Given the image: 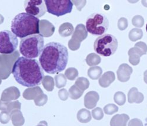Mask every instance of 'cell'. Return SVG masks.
<instances>
[{"label":"cell","instance_id":"cell-1","mask_svg":"<svg viewBox=\"0 0 147 126\" xmlns=\"http://www.w3.org/2000/svg\"><path fill=\"white\" fill-rule=\"evenodd\" d=\"M12 73L21 85L31 87L42 83L44 73L40 63L35 59L24 56L18 58L13 65Z\"/></svg>","mask_w":147,"mask_h":126},{"label":"cell","instance_id":"cell-32","mask_svg":"<svg viewBox=\"0 0 147 126\" xmlns=\"http://www.w3.org/2000/svg\"><path fill=\"white\" fill-rule=\"evenodd\" d=\"M59 98L63 100H66L67 99H68V93L67 92V91L64 89H61L59 91Z\"/></svg>","mask_w":147,"mask_h":126},{"label":"cell","instance_id":"cell-27","mask_svg":"<svg viewBox=\"0 0 147 126\" xmlns=\"http://www.w3.org/2000/svg\"><path fill=\"white\" fill-rule=\"evenodd\" d=\"M104 111L106 115H111L118 112V107L114 104H108L104 107Z\"/></svg>","mask_w":147,"mask_h":126},{"label":"cell","instance_id":"cell-5","mask_svg":"<svg viewBox=\"0 0 147 126\" xmlns=\"http://www.w3.org/2000/svg\"><path fill=\"white\" fill-rule=\"evenodd\" d=\"M118 42L113 35L105 34L98 37L94 42V48L96 53L105 57L114 55L118 48Z\"/></svg>","mask_w":147,"mask_h":126},{"label":"cell","instance_id":"cell-14","mask_svg":"<svg viewBox=\"0 0 147 126\" xmlns=\"http://www.w3.org/2000/svg\"><path fill=\"white\" fill-rule=\"evenodd\" d=\"M144 99V94L138 92L136 87H132L128 93V101L129 103H141Z\"/></svg>","mask_w":147,"mask_h":126},{"label":"cell","instance_id":"cell-13","mask_svg":"<svg viewBox=\"0 0 147 126\" xmlns=\"http://www.w3.org/2000/svg\"><path fill=\"white\" fill-rule=\"evenodd\" d=\"M99 99L100 96L97 92L94 91L89 92L84 97V105L87 109H92L96 106Z\"/></svg>","mask_w":147,"mask_h":126},{"label":"cell","instance_id":"cell-34","mask_svg":"<svg viewBox=\"0 0 147 126\" xmlns=\"http://www.w3.org/2000/svg\"><path fill=\"white\" fill-rule=\"evenodd\" d=\"M142 4L144 6L147 7V1H142Z\"/></svg>","mask_w":147,"mask_h":126},{"label":"cell","instance_id":"cell-3","mask_svg":"<svg viewBox=\"0 0 147 126\" xmlns=\"http://www.w3.org/2000/svg\"><path fill=\"white\" fill-rule=\"evenodd\" d=\"M40 19L26 12L18 14L11 22V32L22 39L30 35L40 34Z\"/></svg>","mask_w":147,"mask_h":126},{"label":"cell","instance_id":"cell-7","mask_svg":"<svg viewBox=\"0 0 147 126\" xmlns=\"http://www.w3.org/2000/svg\"><path fill=\"white\" fill-rule=\"evenodd\" d=\"M44 2L47 12L57 17L71 13L73 8L70 0H45Z\"/></svg>","mask_w":147,"mask_h":126},{"label":"cell","instance_id":"cell-15","mask_svg":"<svg viewBox=\"0 0 147 126\" xmlns=\"http://www.w3.org/2000/svg\"><path fill=\"white\" fill-rule=\"evenodd\" d=\"M115 79V76L113 72L108 71L104 73L100 78L98 83L102 87H108Z\"/></svg>","mask_w":147,"mask_h":126},{"label":"cell","instance_id":"cell-35","mask_svg":"<svg viewBox=\"0 0 147 126\" xmlns=\"http://www.w3.org/2000/svg\"><path fill=\"white\" fill-rule=\"evenodd\" d=\"M146 32H147V24L146 25Z\"/></svg>","mask_w":147,"mask_h":126},{"label":"cell","instance_id":"cell-12","mask_svg":"<svg viewBox=\"0 0 147 126\" xmlns=\"http://www.w3.org/2000/svg\"><path fill=\"white\" fill-rule=\"evenodd\" d=\"M133 72L132 68L127 64H121L117 70V74L119 81L126 82L130 79L131 74Z\"/></svg>","mask_w":147,"mask_h":126},{"label":"cell","instance_id":"cell-31","mask_svg":"<svg viewBox=\"0 0 147 126\" xmlns=\"http://www.w3.org/2000/svg\"><path fill=\"white\" fill-rule=\"evenodd\" d=\"M128 126H143L142 121L138 119H134L131 120Z\"/></svg>","mask_w":147,"mask_h":126},{"label":"cell","instance_id":"cell-8","mask_svg":"<svg viewBox=\"0 0 147 126\" xmlns=\"http://www.w3.org/2000/svg\"><path fill=\"white\" fill-rule=\"evenodd\" d=\"M17 36L11 31L4 30L0 32V54H10L18 46Z\"/></svg>","mask_w":147,"mask_h":126},{"label":"cell","instance_id":"cell-20","mask_svg":"<svg viewBox=\"0 0 147 126\" xmlns=\"http://www.w3.org/2000/svg\"><path fill=\"white\" fill-rule=\"evenodd\" d=\"M86 62L88 66H93L99 65L101 62V58L100 56L94 53H92L87 56Z\"/></svg>","mask_w":147,"mask_h":126},{"label":"cell","instance_id":"cell-30","mask_svg":"<svg viewBox=\"0 0 147 126\" xmlns=\"http://www.w3.org/2000/svg\"><path fill=\"white\" fill-rule=\"evenodd\" d=\"M118 28L121 31L126 29L128 26V22L127 18L122 17L119 19L118 21Z\"/></svg>","mask_w":147,"mask_h":126},{"label":"cell","instance_id":"cell-24","mask_svg":"<svg viewBox=\"0 0 147 126\" xmlns=\"http://www.w3.org/2000/svg\"><path fill=\"white\" fill-rule=\"evenodd\" d=\"M114 102L119 106L124 105L126 102L125 94L121 92H117L114 96Z\"/></svg>","mask_w":147,"mask_h":126},{"label":"cell","instance_id":"cell-19","mask_svg":"<svg viewBox=\"0 0 147 126\" xmlns=\"http://www.w3.org/2000/svg\"><path fill=\"white\" fill-rule=\"evenodd\" d=\"M102 73V69L100 66H94L90 68L88 71V76L93 80L100 79Z\"/></svg>","mask_w":147,"mask_h":126},{"label":"cell","instance_id":"cell-28","mask_svg":"<svg viewBox=\"0 0 147 126\" xmlns=\"http://www.w3.org/2000/svg\"><path fill=\"white\" fill-rule=\"evenodd\" d=\"M55 82L56 86L58 88H61L64 87L67 83V79L65 77V76L63 74H59L57 75L55 78Z\"/></svg>","mask_w":147,"mask_h":126},{"label":"cell","instance_id":"cell-11","mask_svg":"<svg viewBox=\"0 0 147 126\" xmlns=\"http://www.w3.org/2000/svg\"><path fill=\"white\" fill-rule=\"evenodd\" d=\"M147 53V45L144 42H138L134 47L128 50L129 62L134 66L137 65L140 62V58Z\"/></svg>","mask_w":147,"mask_h":126},{"label":"cell","instance_id":"cell-4","mask_svg":"<svg viewBox=\"0 0 147 126\" xmlns=\"http://www.w3.org/2000/svg\"><path fill=\"white\" fill-rule=\"evenodd\" d=\"M44 47L43 36L40 34H35L21 39L20 44V51L24 57L34 59L40 56Z\"/></svg>","mask_w":147,"mask_h":126},{"label":"cell","instance_id":"cell-25","mask_svg":"<svg viewBox=\"0 0 147 126\" xmlns=\"http://www.w3.org/2000/svg\"><path fill=\"white\" fill-rule=\"evenodd\" d=\"M65 74L66 77L69 80H74L78 76V72L76 69L74 68H68L65 71Z\"/></svg>","mask_w":147,"mask_h":126},{"label":"cell","instance_id":"cell-2","mask_svg":"<svg viewBox=\"0 0 147 126\" xmlns=\"http://www.w3.org/2000/svg\"><path fill=\"white\" fill-rule=\"evenodd\" d=\"M68 51L66 46L59 42H51L44 46L39 57L42 69L49 74L63 71L68 64Z\"/></svg>","mask_w":147,"mask_h":126},{"label":"cell","instance_id":"cell-23","mask_svg":"<svg viewBox=\"0 0 147 126\" xmlns=\"http://www.w3.org/2000/svg\"><path fill=\"white\" fill-rule=\"evenodd\" d=\"M76 85L82 91L87 89L90 86L89 80L85 78H79L76 82Z\"/></svg>","mask_w":147,"mask_h":126},{"label":"cell","instance_id":"cell-22","mask_svg":"<svg viewBox=\"0 0 147 126\" xmlns=\"http://www.w3.org/2000/svg\"><path fill=\"white\" fill-rule=\"evenodd\" d=\"M83 92L76 85L72 86L69 90L70 97L74 100L79 99L82 95Z\"/></svg>","mask_w":147,"mask_h":126},{"label":"cell","instance_id":"cell-18","mask_svg":"<svg viewBox=\"0 0 147 126\" xmlns=\"http://www.w3.org/2000/svg\"><path fill=\"white\" fill-rule=\"evenodd\" d=\"M73 30L74 28L72 25L67 22L61 25L59 29V32L61 36H62L63 37H66L71 35L73 32Z\"/></svg>","mask_w":147,"mask_h":126},{"label":"cell","instance_id":"cell-10","mask_svg":"<svg viewBox=\"0 0 147 126\" xmlns=\"http://www.w3.org/2000/svg\"><path fill=\"white\" fill-rule=\"evenodd\" d=\"M88 32L83 24L78 25L74 32L72 38L69 40L68 46L70 49L76 50L80 47L81 42L87 38Z\"/></svg>","mask_w":147,"mask_h":126},{"label":"cell","instance_id":"cell-36","mask_svg":"<svg viewBox=\"0 0 147 126\" xmlns=\"http://www.w3.org/2000/svg\"><path fill=\"white\" fill-rule=\"evenodd\" d=\"M38 126H44V125H38Z\"/></svg>","mask_w":147,"mask_h":126},{"label":"cell","instance_id":"cell-16","mask_svg":"<svg viewBox=\"0 0 147 126\" xmlns=\"http://www.w3.org/2000/svg\"><path fill=\"white\" fill-rule=\"evenodd\" d=\"M129 117L126 114L116 115L112 117L110 121L111 126H127Z\"/></svg>","mask_w":147,"mask_h":126},{"label":"cell","instance_id":"cell-6","mask_svg":"<svg viewBox=\"0 0 147 126\" xmlns=\"http://www.w3.org/2000/svg\"><path fill=\"white\" fill-rule=\"evenodd\" d=\"M85 28L91 34L101 36L108 31L109 21L102 14L94 13L87 18Z\"/></svg>","mask_w":147,"mask_h":126},{"label":"cell","instance_id":"cell-33","mask_svg":"<svg viewBox=\"0 0 147 126\" xmlns=\"http://www.w3.org/2000/svg\"><path fill=\"white\" fill-rule=\"evenodd\" d=\"M144 80L145 83L147 84V70L144 73Z\"/></svg>","mask_w":147,"mask_h":126},{"label":"cell","instance_id":"cell-9","mask_svg":"<svg viewBox=\"0 0 147 126\" xmlns=\"http://www.w3.org/2000/svg\"><path fill=\"white\" fill-rule=\"evenodd\" d=\"M24 8L28 13L32 16L40 18L47 11L45 2L43 0H28L24 2Z\"/></svg>","mask_w":147,"mask_h":126},{"label":"cell","instance_id":"cell-26","mask_svg":"<svg viewBox=\"0 0 147 126\" xmlns=\"http://www.w3.org/2000/svg\"><path fill=\"white\" fill-rule=\"evenodd\" d=\"M132 24L134 27L141 28L144 25V19L141 15H136L132 19Z\"/></svg>","mask_w":147,"mask_h":126},{"label":"cell","instance_id":"cell-21","mask_svg":"<svg viewBox=\"0 0 147 126\" xmlns=\"http://www.w3.org/2000/svg\"><path fill=\"white\" fill-rule=\"evenodd\" d=\"M128 36L129 39L131 41L136 42L142 38L143 36V32L141 29L135 28L130 31Z\"/></svg>","mask_w":147,"mask_h":126},{"label":"cell","instance_id":"cell-29","mask_svg":"<svg viewBox=\"0 0 147 126\" xmlns=\"http://www.w3.org/2000/svg\"><path fill=\"white\" fill-rule=\"evenodd\" d=\"M92 115L94 119L100 120L104 117V112L100 107H96L92 110Z\"/></svg>","mask_w":147,"mask_h":126},{"label":"cell","instance_id":"cell-17","mask_svg":"<svg viewBox=\"0 0 147 126\" xmlns=\"http://www.w3.org/2000/svg\"><path fill=\"white\" fill-rule=\"evenodd\" d=\"M77 119L78 121L82 123H88L91 121L92 117L91 115V113L89 110L82 109L80 110L77 114Z\"/></svg>","mask_w":147,"mask_h":126}]
</instances>
